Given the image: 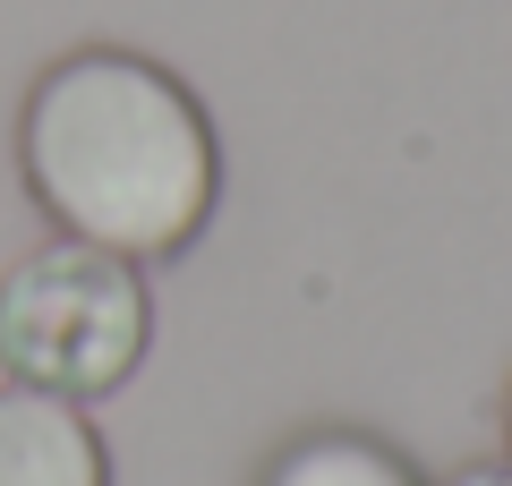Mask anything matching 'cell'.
Listing matches in <instances>:
<instances>
[{
	"instance_id": "3957f363",
	"label": "cell",
	"mask_w": 512,
	"mask_h": 486,
	"mask_svg": "<svg viewBox=\"0 0 512 486\" xmlns=\"http://www.w3.org/2000/svg\"><path fill=\"white\" fill-rule=\"evenodd\" d=\"M0 486H111V452L86 401L0 384Z\"/></svg>"
},
{
	"instance_id": "7a4b0ae2",
	"label": "cell",
	"mask_w": 512,
	"mask_h": 486,
	"mask_svg": "<svg viewBox=\"0 0 512 486\" xmlns=\"http://www.w3.org/2000/svg\"><path fill=\"white\" fill-rule=\"evenodd\" d=\"M154 342V290L137 256L94 239H43L0 273V376L60 401L120 393Z\"/></svg>"
},
{
	"instance_id": "6da1fadb",
	"label": "cell",
	"mask_w": 512,
	"mask_h": 486,
	"mask_svg": "<svg viewBox=\"0 0 512 486\" xmlns=\"http://www.w3.org/2000/svg\"><path fill=\"white\" fill-rule=\"evenodd\" d=\"M18 171L69 239L111 256H180L222 197L205 103L137 52H69L18 111Z\"/></svg>"
},
{
	"instance_id": "277c9868",
	"label": "cell",
	"mask_w": 512,
	"mask_h": 486,
	"mask_svg": "<svg viewBox=\"0 0 512 486\" xmlns=\"http://www.w3.org/2000/svg\"><path fill=\"white\" fill-rule=\"evenodd\" d=\"M265 486H419V469L393 444H376V435L325 427V435H299V444L265 469Z\"/></svg>"
},
{
	"instance_id": "8992f818",
	"label": "cell",
	"mask_w": 512,
	"mask_h": 486,
	"mask_svg": "<svg viewBox=\"0 0 512 486\" xmlns=\"http://www.w3.org/2000/svg\"><path fill=\"white\" fill-rule=\"evenodd\" d=\"M504 444H512V393H504Z\"/></svg>"
},
{
	"instance_id": "5b68a950",
	"label": "cell",
	"mask_w": 512,
	"mask_h": 486,
	"mask_svg": "<svg viewBox=\"0 0 512 486\" xmlns=\"http://www.w3.org/2000/svg\"><path fill=\"white\" fill-rule=\"evenodd\" d=\"M453 486H512V461H478V469H461Z\"/></svg>"
}]
</instances>
